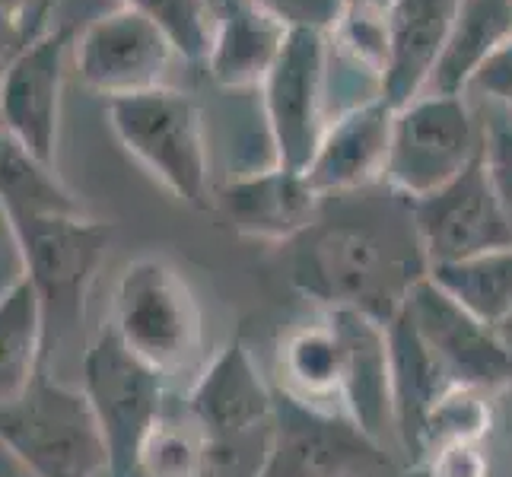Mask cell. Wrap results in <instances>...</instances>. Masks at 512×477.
<instances>
[{
	"mask_svg": "<svg viewBox=\"0 0 512 477\" xmlns=\"http://www.w3.org/2000/svg\"><path fill=\"white\" fill-rule=\"evenodd\" d=\"M290 245V277L306 296L328 309H357L388 325L404 306L411 287L430 274L411 207L395 220H382L366 204V217L319 214Z\"/></svg>",
	"mask_w": 512,
	"mask_h": 477,
	"instance_id": "6da1fadb",
	"label": "cell"
},
{
	"mask_svg": "<svg viewBox=\"0 0 512 477\" xmlns=\"http://www.w3.org/2000/svg\"><path fill=\"white\" fill-rule=\"evenodd\" d=\"M188 417L207 443L210 477H268L280 436L274 398L239 341L226 344L191 385Z\"/></svg>",
	"mask_w": 512,
	"mask_h": 477,
	"instance_id": "7a4b0ae2",
	"label": "cell"
},
{
	"mask_svg": "<svg viewBox=\"0 0 512 477\" xmlns=\"http://www.w3.org/2000/svg\"><path fill=\"white\" fill-rule=\"evenodd\" d=\"M0 446L26 477H109L112 468L86 392L45 369L20 398L0 404Z\"/></svg>",
	"mask_w": 512,
	"mask_h": 477,
	"instance_id": "3957f363",
	"label": "cell"
},
{
	"mask_svg": "<svg viewBox=\"0 0 512 477\" xmlns=\"http://www.w3.org/2000/svg\"><path fill=\"white\" fill-rule=\"evenodd\" d=\"M20 252L23 274L39 290L51 341L83 322L86 293L112 242V223L77 214H20L4 220Z\"/></svg>",
	"mask_w": 512,
	"mask_h": 477,
	"instance_id": "277c9868",
	"label": "cell"
},
{
	"mask_svg": "<svg viewBox=\"0 0 512 477\" xmlns=\"http://www.w3.org/2000/svg\"><path fill=\"white\" fill-rule=\"evenodd\" d=\"M109 125L140 166L175 201L204 207L210 159L201 105L172 86L109 99Z\"/></svg>",
	"mask_w": 512,
	"mask_h": 477,
	"instance_id": "5b68a950",
	"label": "cell"
},
{
	"mask_svg": "<svg viewBox=\"0 0 512 477\" xmlns=\"http://www.w3.org/2000/svg\"><path fill=\"white\" fill-rule=\"evenodd\" d=\"M109 325L163 376L179 373L198 357L204 338L198 299L185 277L156 255L137 258L121 271Z\"/></svg>",
	"mask_w": 512,
	"mask_h": 477,
	"instance_id": "8992f818",
	"label": "cell"
},
{
	"mask_svg": "<svg viewBox=\"0 0 512 477\" xmlns=\"http://www.w3.org/2000/svg\"><path fill=\"white\" fill-rule=\"evenodd\" d=\"M163 379L160 369L137 357L109 322L86 347L80 388L90 398L109 446V477H137L140 446L166 414Z\"/></svg>",
	"mask_w": 512,
	"mask_h": 477,
	"instance_id": "52a82bcc",
	"label": "cell"
},
{
	"mask_svg": "<svg viewBox=\"0 0 512 477\" xmlns=\"http://www.w3.org/2000/svg\"><path fill=\"white\" fill-rule=\"evenodd\" d=\"M484 153V128L465 96L423 93L395 112L385 185L401 198L420 201L455 182Z\"/></svg>",
	"mask_w": 512,
	"mask_h": 477,
	"instance_id": "ba28073f",
	"label": "cell"
},
{
	"mask_svg": "<svg viewBox=\"0 0 512 477\" xmlns=\"http://www.w3.org/2000/svg\"><path fill=\"white\" fill-rule=\"evenodd\" d=\"M274 166L306 172L328 128V32L290 29L264 80Z\"/></svg>",
	"mask_w": 512,
	"mask_h": 477,
	"instance_id": "9c48e42d",
	"label": "cell"
},
{
	"mask_svg": "<svg viewBox=\"0 0 512 477\" xmlns=\"http://www.w3.org/2000/svg\"><path fill=\"white\" fill-rule=\"evenodd\" d=\"M172 58L175 48L169 35L128 4L96 16L74 39V70L80 83L105 99L166 86Z\"/></svg>",
	"mask_w": 512,
	"mask_h": 477,
	"instance_id": "30bf717a",
	"label": "cell"
},
{
	"mask_svg": "<svg viewBox=\"0 0 512 477\" xmlns=\"http://www.w3.org/2000/svg\"><path fill=\"white\" fill-rule=\"evenodd\" d=\"M417 239L430 268L512 249V226L493 194L481 159L420 201H411Z\"/></svg>",
	"mask_w": 512,
	"mask_h": 477,
	"instance_id": "8fae6325",
	"label": "cell"
},
{
	"mask_svg": "<svg viewBox=\"0 0 512 477\" xmlns=\"http://www.w3.org/2000/svg\"><path fill=\"white\" fill-rule=\"evenodd\" d=\"M67 51H74L70 29L48 26L32 35L0 77V131L48 166H55L58 150Z\"/></svg>",
	"mask_w": 512,
	"mask_h": 477,
	"instance_id": "7c38bea8",
	"label": "cell"
},
{
	"mask_svg": "<svg viewBox=\"0 0 512 477\" xmlns=\"http://www.w3.org/2000/svg\"><path fill=\"white\" fill-rule=\"evenodd\" d=\"M404 309L452 385H468L490 395L512 382V357L497 331L458 306L443 287L433 284L430 274L411 287Z\"/></svg>",
	"mask_w": 512,
	"mask_h": 477,
	"instance_id": "4fadbf2b",
	"label": "cell"
},
{
	"mask_svg": "<svg viewBox=\"0 0 512 477\" xmlns=\"http://www.w3.org/2000/svg\"><path fill=\"white\" fill-rule=\"evenodd\" d=\"M392 128L395 109L382 96L338 112L328 121L319 153L306 169L312 188L322 198H338L385 179Z\"/></svg>",
	"mask_w": 512,
	"mask_h": 477,
	"instance_id": "5bb4252c",
	"label": "cell"
},
{
	"mask_svg": "<svg viewBox=\"0 0 512 477\" xmlns=\"http://www.w3.org/2000/svg\"><path fill=\"white\" fill-rule=\"evenodd\" d=\"M325 198L306 172L284 166L255 169L229 182L217 194V207L236 233L249 239L290 242L319 220Z\"/></svg>",
	"mask_w": 512,
	"mask_h": 477,
	"instance_id": "9a60e30c",
	"label": "cell"
},
{
	"mask_svg": "<svg viewBox=\"0 0 512 477\" xmlns=\"http://www.w3.org/2000/svg\"><path fill=\"white\" fill-rule=\"evenodd\" d=\"M458 7L462 0H388L382 99L395 112L427 93V83L449 45Z\"/></svg>",
	"mask_w": 512,
	"mask_h": 477,
	"instance_id": "2e32d148",
	"label": "cell"
},
{
	"mask_svg": "<svg viewBox=\"0 0 512 477\" xmlns=\"http://www.w3.org/2000/svg\"><path fill=\"white\" fill-rule=\"evenodd\" d=\"M334 328L344 353L341 401L369 439H379L385 423L392 427V385H388V338L385 325L357 309H331Z\"/></svg>",
	"mask_w": 512,
	"mask_h": 477,
	"instance_id": "e0dca14e",
	"label": "cell"
},
{
	"mask_svg": "<svg viewBox=\"0 0 512 477\" xmlns=\"http://www.w3.org/2000/svg\"><path fill=\"white\" fill-rule=\"evenodd\" d=\"M388 338V385H392V430L408 455L423 458V423L436 398L452 388L443 366L420 338L408 309H398L385 325Z\"/></svg>",
	"mask_w": 512,
	"mask_h": 477,
	"instance_id": "ac0fdd59",
	"label": "cell"
},
{
	"mask_svg": "<svg viewBox=\"0 0 512 477\" xmlns=\"http://www.w3.org/2000/svg\"><path fill=\"white\" fill-rule=\"evenodd\" d=\"M287 32L290 29L255 0H226L223 10H217L214 42L207 55L210 77L226 90L264 86Z\"/></svg>",
	"mask_w": 512,
	"mask_h": 477,
	"instance_id": "d6986e66",
	"label": "cell"
},
{
	"mask_svg": "<svg viewBox=\"0 0 512 477\" xmlns=\"http://www.w3.org/2000/svg\"><path fill=\"white\" fill-rule=\"evenodd\" d=\"M512 42V4L509 0H462L449 35V45L439 58L427 93L465 96L474 74Z\"/></svg>",
	"mask_w": 512,
	"mask_h": 477,
	"instance_id": "ffe728a7",
	"label": "cell"
},
{
	"mask_svg": "<svg viewBox=\"0 0 512 477\" xmlns=\"http://www.w3.org/2000/svg\"><path fill=\"white\" fill-rule=\"evenodd\" d=\"M48 325L32 280L20 274L0 290V404L20 398L45 369Z\"/></svg>",
	"mask_w": 512,
	"mask_h": 477,
	"instance_id": "44dd1931",
	"label": "cell"
},
{
	"mask_svg": "<svg viewBox=\"0 0 512 477\" xmlns=\"http://www.w3.org/2000/svg\"><path fill=\"white\" fill-rule=\"evenodd\" d=\"M86 210L55 166L42 163L10 134L0 131V217L20 214H77Z\"/></svg>",
	"mask_w": 512,
	"mask_h": 477,
	"instance_id": "7402d4cb",
	"label": "cell"
},
{
	"mask_svg": "<svg viewBox=\"0 0 512 477\" xmlns=\"http://www.w3.org/2000/svg\"><path fill=\"white\" fill-rule=\"evenodd\" d=\"M430 280L490 328L512 312V249L439 264L430 268Z\"/></svg>",
	"mask_w": 512,
	"mask_h": 477,
	"instance_id": "603a6c76",
	"label": "cell"
},
{
	"mask_svg": "<svg viewBox=\"0 0 512 477\" xmlns=\"http://www.w3.org/2000/svg\"><path fill=\"white\" fill-rule=\"evenodd\" d=\"M280 373H284L296 401H325L331 395L341 398L344 379V353L334 328L312 325L293 331L280 350Z\"/></svg>",
	"mask_w": 512,
	"mask_h": 477,
	"instance_id": "cb8c5ba5",
	"label": "cell"
},
{
	"mask_svg": "<svg viewBox=\"0 0 512 477\" xmlns=\"http://www.w3.org/2000/svg\"><path fill=\"white\" fill-rule=\"evenodd\" d=\"M137 477H207V443L191 417H160L140 446Z\"/></svg>",
	"mask_w": 512,
	"mask_h": 477,
	"instance_id": "d4e9b609",
	"label": "cell"
},
{
	"mask_svg": "<svg viewBox=\"0 0 512 477\" xmlns=\"http://www.w3.org/2000/svg\"><path fill=\"white\" fill-rule=\"evenodd\" d=\"M490 430V395L468 385H452L423 423V458L436 449L458 446V443H481Z\"/></svg>",
	"mask_w": 512,
	"mask_h": 477,
	"instance_id": "484cf974",
	"label": "cell"
},
{
	"mask_svg": "<svg viewBox=\"0 0 512 477\" xmlns=\"http://www.w3.org/2000/svg\"><path fill=\"white\" fill-rule=\"evenodd\" d=\"M121 4L134 7L160 26L179 58L207 64L217 26V10L210 7V0H121Z\"/></svg>",
	"mask_w": 512,
	"mask_h": 477,
	"instance_id": "4316f807",
	"label": "cell"
},
{
	"mask_svg": "<svg viewBox=\"0 0 512 477\" xmlns=\"http://www.w3.org/2000/svg\"><path fill=\"white\" fill-rule=\"evenodd\" d=\"M484 169L512 226V118H497L484 125Z\"/></svg>",
	"mask_w": 512,
	"mask_h": 477,
	"instance_id": "83f0119b",
	"label": "cell"
},
{
	"mask_svg": "<svg viewBox=\"0 0 512 477\" xmlns=\"http://www.w3.org/2000/svg\"><path fill=\"white\" fill-rule=\"evenodd\" d=\"M261 10L277 16L287 29H319L331 32L344 16V0H255Z\"/></svg>",
	"mask_w": 512,
	"mask_h": 477,
	"instance_id": "f1b7e54d",
	"label": "cell"
},
{
	"mask_svg": "<svg viewBox=\"0 0 512 477\" xmlns=\"http://www.w3.org/2000/svg\"><path fill=\"white\" fill-rule=\"evenodd\" d=\"M468 93L493 99L497 105H503L506 112H512V42H506L497 55L474 74V80L468 83Z\"/></svg>",
	"mask_w": 512,
	"mask_h": 477,
	"instance_id": "f546056e",
	"label": "cell"
},
{
	"mask_svg": "<svg viewBox=\"0 0 512 477\" xmlns=\"http://www.w3.org/2000/svg\"><path fill=\"white\" fill-rule=\"evenodd\" d=\"M430 477H487V455L481 443H458L427 455Z\"/></svg>",
	"mask_w": 512,
	"mask_h": 477,
	"instance_id": "4dcf8cb0",
	"label": "cell"
},
{
	"mask_svg": "<svg viewBox=\"0 0 512 477\" xmlns=\"http://www.w3.org/2000/svg\"><path fill=\"white\" fill-rule=\"evenodd\" d=\"M32 35L35 32L26 29V23L20 20V16L0 13V77H4V70L13 64V58L29 45Z\"/></svg>",
	"mask_w": 512,
	"mask_h": 477,
	"instance_id": "1f68e13d",
	"label": "cell"
},
{
	"mask_svg": "<svg viewBox=\"0 0 512 477\" xmlns=\"http://www.w3.org/2000/svg\"><path fill=\"white\" fill-rule=\"evenodd\" d=\"M493 331H497V338H500V344L506 347V353L512 357V312L503 318V322H497L493 325Z\"/></svg>",
	"mask_w": 512,
	"mask_h": 477,
	"instance_id": "d6a6232c",
	"label": "cell"
},
{
	"mask_svg": "<svg viewBox=\"0 0 512 477\" xmlns=\"http://www.w3.org/2000/svg\"><path fill=\"white\" fill-rule=\"evenodd\" d=\"M29 7H32V0H0V13L20 16V20H26Z\"/></svg>",
	"mask_w": 512,
	"mask_h": 477,
	"instance_id": "836d02e7",
	"label": "cell"
},
{
	"mask_svg": "<svg viewBox=\"0 0 512 477\" xmlns=\"http://www.w3.org/2000/svg\"><path fill=\"white\" fill-rule=\"evenodd\" d=\"M347 7H379V10H385L388 7V0H344Z\"/></svg>",
	"mask_w": 512,
	"mask_h": 477,
	"instance_id": "e575fe53",
	"label": "cell"
},
{
	"mask_svg": "<svg viewBox=\"0 0 512 477\" xmlns=\"http://www.w3.org/2000/svg\"><path fill=\"white\" fill-rule=\"evenodd\" d=\"M509 4H512V0H509Z\"/></svg>",
	"mask_w": 512,
	"mask_h": 477,
	"instance_id": "d590c367",
	"label": "cell"
}]
</instances>
